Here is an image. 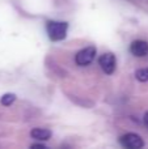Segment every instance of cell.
Wrapping results in <instances>:
<instances>
[{
	"instance_id": "obj_9",
	"label": "cell",
	"mask_w": 148,
	"mask_h": 149,
	"mask_svg": "<svg viewBox=\"0 0 148 149\" xmlns=\"http://www.w3.org/2000/svg\"><path fill=\"white\" fill-rule=\"evenodd\" d=\"M31 148H42V149H45L46 148V145H43V144H31Z\"/></svg>"
},
{
	"instance_id": "obj_2",
	"label": "cell",
	"mask_w": 148,
	"mask_h": 149,
	"mask_svg": "<svg viewBox=\"0 0 148 149\" xmlns=\"http://www.w3.org/2000/svg\"><path fill=\"white\" fill-rule=\"evenodd\" d=\"M119 143L122 147L128 149H140L144 147V141L139 135L136 134H126L119 137Z\"/></svg>"
},
{
	"instance_id": "obj_5",
	"label": "cell",
	"mask_w": 148,
	"mask_h": 149,
	"mask_svg": "<svg viewBox=\"0 0 148 149\" xmlns=\"http://www.w3.org/2000/svg\"><path fill=\"white\" fill-rule=\"evenodd\" d=\"M130 52L138 58L146 56V55H148V42L142 41V39L134 41L130 45Z\"/></svg>"
},
{
	"instance_id": "obj_3",
	"label": "cell",
	"mask_w": 148,
	"mask_h": 149,
	"mask_svg": "<svg viewBox=\"0 0 148 149\" xmlns=\"http://www.w3.org/2000/svg\"><path fill=\"white\" fill-rule=\"evenodd\" d=\"M94 56H96V47L94 46H89L84 50H80V51L76 54L75 56V62L77 65L80 67H84V65H88L93 62Z\"/></svg>"
},
{
	"instance_id": "obj_7",
	"label": "cell",
	"mask_w": 148,
	"mask_h": 149,
	"mask_svg": "<svg viewBox=\"0 0 148 149\" xmlns=\"http://www.w3.org/2000/svg\"><path fill=\"white\" fill-rule=\"evenodd\" d=\"M135 77L138 81L146 82L148 81V68H140V70L135 71Z\"/></svg>"
},
{
	"instance_id": "obj_8",
	"label": "cell",
	"mask_w": 148,
	"mask_h": 149,
	"mask_svg": "<svg viewBox=\"0 0 148 149\" xmlns=\"http://www.w3.org/2000/svg\"><path fill=\"white\" fill-rule=\"evenodd\" d=\"M15 101H16V94H13V93H7V94H4L1 97L0 102H1L3 106H9V105H12Z\"/></svg>"
},
{
	"instance_id": "obj_1",
	"label": "cell",
	"mask_w": 148,
	"mask_h": 149,
	"mask_svg": "<svg viewBox=\"0 0 148 149\" xmlns=\"http://www.w3.org/2000/svg\"><path fill=\"white\" fill-rule=\"evenodd\" d=\"M68 30V24L62 21H49L46 24V31L51 41H62L66 38Z\"/></svg>"
},
{
	"instance_id": "obj_10",
	"label": "cell",
	"mask_w": 148,
	"mask_h": 149,
	"mask_svg": "<svg viewBox=\"0 0 148 149\" xmlns=\"http://www.w3.org/2000/svg\"><path fill=\"white\" fill-rule=\"evenodd\" d=\"M144 124L148 127V113L144 114Z\"/></svg>"
},
{
	"instance_id": "obj_6",
	"label": "cell",
	"mask_w": 148,
	"mask_h": 149,
	"mask_svg": "<svg viewBox=\"0 0 148 149\" xmlns=\"http://www.w3.org/2000/svg\"><path fill=\"white\" fill-rule=\"evenodd\" d=\"M30 136L36 140H39V141H45V140H49L51 137V131L46 128H33L30 131Z\"/></svg>"
},
{
	"instance_id": "obj_4",
	"label": "cell",
	"mask_w": 148,
	"mask_h": 149,
	"mask_svg": "<svg viewBox=\"0 0 148 149\" xmlns=\"http://www.w3.org/2000/svg\"><path fill=\"white\" fill-rule=\"evenodd\" d=\"M115 56L112 52H106V54H102L98 59V64L101 65L102 71L108 74H112L115 70Z\"/></svg>"
}]
</instances>
